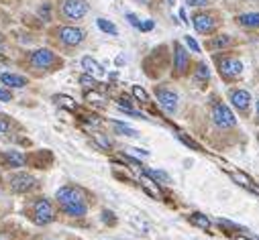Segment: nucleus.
<instances>
[{
  "label": "nucleus",
  "instance_id": "14",
  "mask_svg": "<svg viewBox=\"0 0 259 240\" xmlns=\"http://www.w3.org/2000/svg\"><path fill=\"white\" fill-rule=\"evenodd\" d=\"M82 68L86 70V74H90V76H98V78H102L106 72H104V68L96 62L94 57H84L82 59Z\"/></svg>",
  "mask_w": 259,
  "mask_h": 240
},
{
  "label": "nucleus",
  "instance_id": "1",
  "mask_svg": "<svg viewBox=\"0 0 259 240\" xmlns=\"http://www.w3.org/2000/svg\"><path fill=\"white\" fill-rule=\"evenodd\" d=\"M90 11L88 0H59V15L66 21H82Z\"/></svg>",
  "mask_w": 259,
  "mask_h": 240
},
{
  "label": "nucleus",
  "instance_id": "23",
  "mask_svg": "<svg viewBox=\"0 0 259 240\" xmlns=\"http://www.w3.org/2000/svg\"><path fill=\"white\" fill-rule=\"evenodd\" d=\"M80 84H82L84 88H92V90L98 86V84H96V80H94L90 74H84V76H80Z\"/></svg>",
  "mask_w": 259,
  "mask_h": 240
},
{
  "label": "nucleus",
  "instance_id": "26",
  "mask_svg": "<svg viewBox=\"0 0 259 240\" xmlns=\"http://www.w3.org/2000/svg\"><path fill=\"white\" fill-rule=\"evenodd\" d=\"M11 131V120L7 116H0V135H7Z\"/></svg>",
  "mask_w": 259,
  "mask_h": 240
},
{
  "label": "nucleus",
  "instance_id": "13",
  "mask_svg": "<svg viewBox=\"0 0 259 240\" xmlns=\"http://www.w3.org/2000/svg\"><path fill=\"white\" fill-rule=\"evenodd\" d=\"M25 155L21 151H5L0 155V163L7 165V167H23L25 165Z\"/></svg>",
  "mask_w": 259,
  "mask_h": 240
},
{
  "label": "nucleus",
  "instance_id": "12",
  "mask_svg": "<svg viewBox=\"0 0 259 240\" xmlns=\"http://www.w3.org/2000/svg\"><path fill=\"white\" fill-rule=\"evenodd\" d=\"M229 100H231V104H233L235 108H239V110H247L249 104H251V94L245 92V90H231Z\"/></svg>",
  "mask_w": 259,
  "mask_h": 240
},
{
  "label": "nucleus",
  "instance_id": "24",
  "mask_svg": "<svg viewBox=\"0 0 259 240\" xmlns=\"http://www.w3.org/2000/svg\"><path fill=\"white\" fill-rule=\"evenodd\" d=\"M133 96L137 98V100H141V102H147L149 98H147V92L143 90V88H139V86H133Z\"/></svg>",
  "mask_w": 259,
  "mask_h": 240
},
{
  "label": "nucleus",
  "instance_id": "37",
  "mask_svg": "<svg viewBox=\"0 0 259 240\" xmlns=\"http://www.w3.org/2000/svg\"><path fill=\"white\" fill-rule=\"evenodd\" d=\"M235 240H247V238H239V236H237V238H235Z\"/></svg>",
  "mask_w": 259,
  "mask_h": 240
},
{
  "label": "nucleus",
  "instance_id": "9",
  "mask_svg": "<svg viewBox=\"0 0 259 240\" xmlns=\"http://www.w3.org/2000/svg\"><path fill=\"white\" fill-rule=\"evenodd\" d=\"M192 25L200 35H210L217 31V19L210 13H196L192 17Z\"/></svg>",
  "mask_w": 259,
  "mask_h": 240
},
{
  "label": "nucleus",
  "instance_id": "11",
  "mask_svg": "<svg viewBox=\"0 0 259 240\" xmlns=\"http://www.w3.org/2000/svg\"><path fill=\"white\" fill-rule=\"evenodd\" d=\"M174 66H176V72L178 76H184L188 70H190V55L186 53V49L182 45H174Z\"/></svg>",
  "mask_w": 259,
  "mask_h": 240
},
{
  "label": "nucleus",
  "instance_id": "4",
  "mask_svg": "<svg viewBox=\"0 0 259 240\" xmlns=\"http://www.w3.org/2000/svg\"><path fill=\"white\" fill-rule=\"evenodd\" d=\"M57 39H59L61 45H66V47H78L86 39V33L80 27L63 25V27L57 29Z\"/></svg>",
  "mask_w": 259,
  "mask_h": 240
},
{
  "label": "nucleus",
  "instance_id": "33",
  "mask_svg": "<svg viewBox=\"0 0 259 240\" xmlns=\"http://www.w3.org/2000/svg\"><path fill=\"white\" fill-rule=\"evenodd\" d=\"M180 139H182V141H184V143H186V145H188V147H192V149H194V151H200V147H198V145H196V143H194V141H190V139H186V137H184V135H180Z\"/></svg>",
  "mask_w": 259,
  "mask_h": 240
},
{
  "label": "nucleus",
  "instance_id": "36",
  "mask_svg": "<svg viewBox=\"0 0 259 240\" xmlns=\"http://www.w3.org/2000/svg\"><path fill=\"white\" fill-rule=\"evenodd\" d=\"M167 5H176V0H167Z\"/></svg>",
  "mask_w": 259,
  "mask_h": 240
},
{
  "label": "nucleus",
  "instance_id": "3",
  "mask_svg": "<svg viewBox=\"0 0 259 240\" xmlns=\"http://www.w3.org/2000/svg\"><path fill=\"white\" fill-rule=\"evenodd\" d=\"M210 116H212V123L219 127V129H233L237 125V118L235 114L231 112V108L223 102H214L212 104V110H210Z\"/></svg>",
  "mask_w": 259,
  "mask_h": 240
},
{
  "label": "nucleus",
  "instance_id": "5",
  "mask_svg": "<svg viewBox=\"0 0 259 240\" xmlns=\"http://www.w3.org/2000/svg\"><path fill=\"white\" fill-rule=\"evenodd\" d=\"M55 200L59 202L61 208H68V206H76V204H86L84 192L74 188V186H66V188H59L55 194Z\"/></svg>",
  "mask_w": 259,
  "mask_h": 240
},
{
  "label": "nucleus",
  "instance_id": "15",
  "mask_svg": "<svg viewBox=\"0 0 259 240\" xmlns=\"http://www.w3.org/2000/svg\"><path fill=\"white\" fill-rule=\"evenodd\" d=\"M0 82L7 88H25L27 86V78L17 76V74H0Z\"/></svg>",
  "mask_w": 259,
  "mask_h": 240
},
{
  "label": "nucleus",
  "instance_id": "27",
  "mask_svg": "<svg viewBox=\"0 0 259 240\" xmlns=\"http://www.w3.org/2000/svg\"><path fill=\"white\" fill-rule=\"evenodd\" d=\"M94 139H96V143H98L102 149H110V141H108L106 137H102L100 133H96V135H94Z\"/></svg>",
  "mask_w": 259,
  "mask_h": 240
},
{
  "label": "nucleus",
  "instance_id": "10",
  "mask_svg": "<svg viewBox=\"0 0 259 240\" xmlns=\"http://www.w3.org/2000/svg\"><path fill=\"white\" fill-rule=\"evenodd\" d=\"M9 184H11V190L15 194H27V192H31L35 188L37 182H35V177L29 175V173H15Z\"/></svg>",
  "mask_w": 259,
  "mask_h": 240
},
{
  "label": "nucleus",
  "instance_id": "8",
  "mask_svg": "<svg viewBox=\"0 0 259 240\" xmlns=\"http://www.w3.org/2000/svg\"><path fill=\"white\" fill-rule=\"evenodd\" d=\"M155 98H157V104L161 106L163 112L167 114H174L178 110V94L174 90H167V88H155Z\"/></svg>",
  "mask_w": 259,
  "mask_h": 240
},
{
  "label": "nucleus",
  "instance_id": "30",
  "mask_svg": "<svg viewBox=\"0 0 259 240\" xmlns=\"http://www.w3.org/2000/svg\"><path fill=\"white\" fill-rule=\"evenodd\" d=\"M39 15L43 17V21H51V15H49V5L45 3L41 9H39Z\"/></svg>",
  "mask_w": 259,
  "mask_h": 240
},
{
  "label": "nucleus",
  "instance_id": "29",
  "mask_svg": "<svg viewBox=\"0 0 259 240\" xmlns=\"http://www.w3.org/2000/svg\"><path fill=\"white\" fill-rule=\"evenodd\" d=\"M11 100H13L11 90H7V88H0V102H11Z\"/></svg>",
  "mask_w": 259,
  "mask_h": 240
},
{
  "label": "nucleus",
  "instance_id": "35",
  "mask_svg": "<svg viewBox=\"0 0 259 240\" xmlns=\"http://www.w3.org/2000/svg\"><path fill=\"white\" fill-rule=\"evenodd\" d=\"M255 112H257V118H259V100L255 102Z\"/></svg>",
  "mask_w": 259,
  "mask_h": 240
},
{
  "label": "nucleus",
  "instance_id": "2",
  "mask_svg": "<svg viewBox=\"0 0 259 240\" xmlns=\"http://www.w3.org/2000/svg\"><path fill=\"white\" fill-rule=\"evenodd\" d=\"M217 66H219V74H221L225 80H229V82L237 80V78L243 74V64L239 62L237 57H233V55L217 57Z\"/></svg>",
  "mask_w": 259,
  "mask_h": 240
},
{
  "label": "nucleus",
  "instance_id": "25",
  "mask_svg": "<svg viewBox=\"0 0 259 240\" xmlns=\"http://www.w3.org/2000/svg\"><path fill=\"white\" fill-rule=\"evenodd\" d=\"M184 41H186V45H188L194 53H200V45L196 43V39H194V37H190V35H188V37H184Z\"/></svg>",
  "mask_w": 259,
  "mask_h": 240
},
{
  "label": "nucleus",
  "instance_id": "31",
  "mask_svg": "<svg viewBox=\"0 0 259 240\" xmlns=\"http://www.w3.org/2000/svg\"><path fill=\"white\" fill-rule=\"evenodd\" d=\"M126 21L131 23L133 27H137V29H139V25H141V23H139V19H137V15H133V13H126Z\"/></svg>",
  "mask_w": 259,
  "mask_h": 240
},
{
  "label": "nucleus",
  "instance_id": "6",
  "mask_svg": "<svg viewBox=\"0 0 259 240\" xmlns=\"http://www.w3.org/2000/svg\"><path fill=\"white\" fill-rule=\"evenodd\" d=\"M53 218H55V212H53L51 202L45 200V198L37 200L35 206H33V220H35V224H39V226H47L49 222H53Z\"/></svg>",
  "mask_w": 259,
  "mask_h": 240
},
{
  "label": "nucleus",
  "instance_id": "19",
  "mask_svg": "<svg viewBox=\"0 0 259 240\" xmlns=\"http://www.w3.org/2000/svg\"><path fill=\"white\" fill-rule=\"evenodd\" d=\"M188 220H190L192 224H196V226L204 228V230H206V228H210V220H208L206 216L198 214V212H196V214H190V216H188Z\"/></svg>",
  "mask_w": 259,
  "mask_h": 240
},
{
  "label": "nucleus",
  "instance_id": "7",
  "mask_svg": "<svg viewBox=\"0 0 259 240\" xmlns=\"http://www.w3.org/2000/svg\"><path fill=\"white\" fill-rule=\"evenodd\" d=\"M57 62V57L51 49H37L31 53L29 57V64L35 68V70H49L53 64Z\"/></svg>",
  "mask_w": 259,
  "mask_h": 240
},
{
  "label": "nucleus",
  "instance_id": "16",
  "mask_svg": "<svg viewBox=\"0 0 259 240\" xmlns=\"http://www.w3.org/2000/svg\"><path fill=\"white\" fill-rule=\"evenodd\" d=\"M237 23L245 29H259V13H245L237 17Z\"/></svg>",
  "mask_w": 259,
  "mask_h": 240
},
{
  "label": "nucleus",
  "instance_id": "28",
  "mask_svg": "<svg viewBox=\"0 0 259 240\" xmlns=\"http://www.w3.org/2000/svg\"><path fill=\"white\" fill-rule=\"evenodd\" d=\"M210 3V0H186V5L194 7V9H200V7H206Z\"/></svg>",
  "mask_w": 259,
  "mask_h": 240
},
{
  "label": "nucleus",
  "instance_id": "22",
  "mask_svg": "<svg viewBox=\"0 0 259 240\" xmlns=\"http://www.w3.org/2000/svg\"><path fill=\"white\" fill-rule=\"evenodd\" d=\"M145 173H147L151 179H155V182L169 184V175H167V173H163V171H151V169H145Z\"/></svg>",
  "mask_w": 259,
  "mask_h": 240
},
{
  "label": "nucleus",
  "instance_id": "17",
  "mask_svg": "<svg viewBox=\"0 0 259 240\" xmlns=\"http://www.w3.org/2000/svg\"><path fill=\"white\" fill-rule=\"evenodd\" d=\"M208 78H210V72H208L206 64H198L196 72H194V80H196L198 84H202V82H208Z\"/></svg>",
  "mask_w": 259,
  "mask_h": 240
},
{
  "label": "nucleus",
  "instance_id": "21",
  "mask_svg": "<svg viewBox=\"0 0 259 240\" xmlns=\"http://www.w3.org/2000/svg\"><path fill=\"white\" fill-rule=\"evenodd\" d=\"M229 43H231V37H229V35H221V37L212 39V41L208 43V47H210V49H221V47H227Z\"/></svg>",
  "mask_w": 259,
  "mask_h": 240
},
{
  "label": "nucleus",
  "instance_id": "18",
  "mask_svg": "<svg viewBox=\"0 0 259 240\" xmlns=\"http://www.w3.org/2000/svg\"><path fill=\"white\" fill-rule=\"evenodd\" d=\"M114 133H116V135H122V137H139V133H137L135 129L126 127V125H122V123H114Z\"/></svg>",
  "mask_w": 259,
  "mask_h": 240
},
{
  "label": "nucleus",
  "instance_id": "34",
  "mask_svg": "<svg viewBox=\"0 0 259 240\" xmlns=\"http://www.w3.org/2000/svg\"><path fill=\"white\" fill-rule=\"evenodd\" d=\"M180 19H182V21H184V23H188V17H186V11H184V9H182V11H180Z\"/></svg>",
  "mask_w": 259,
  "mask_h": 240
},
{
  "label": "nucleus",
  "instance_id": "32",
  "mask_svg": "<svg viewBox=\"0 0 259 240\" xmlns=\"http://www.w3.org/2000/svg\"><path fill=\"white\" fill-rule=\"evenodd\" d=\"M153 27H155V23H153V21H145V23H141V25H139V31L147 33V31H151Z\"/></svg>",
  "mask_w": 259,
  "mask_h": 240
},
{
  "label": "nucleus",
  "instance_id": "20",
  "mask_svg": "<svg viewBox=\"0 0 259 240\" xmlns=\"http://www.w3.org/2000/svg\"><path fill=\"white\" fill-rule=\"evenodd\" d=\"M96 25H98V29H100V31H104V33H108V35H112V37H116V35H118V29H116L110 21H106V19H98V21H96Z\"/></svg>",
  "mask_w": 259,
  "mask_h": 240
}]
</instances>
